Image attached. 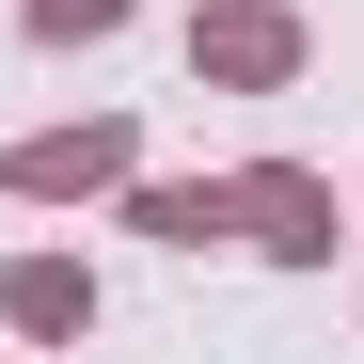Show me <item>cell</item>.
Listing matches in <instances>:
<instances>
[{"mask_svg":"<svg viewBox=\"0 0 364 364\" xmlns=\"http://www.w3.org/2000/svg\"><path fill=\"white\" fill-rule=\"evenodd\" d=\"M222 206L254 222V237H269L285 269H317V254H333V191H317V174H285V159H254V174L222 191Z\"/></svg>","mask_w":364,"mask_h":364,"instance_id":"cell-1","label":"cell"},{"mask_svg":"<svg viewBox=\"0 0 364 364\" xmlns=\"http://www.w3.org/2000/svg\"><path fill=\"white\" fill-rule=\"evenodd\" d=\"M127 222H143V237H222V222H237V206H222V191H143V206H127Z\"/></svg>","mask_w":364,"mask_h":364,"instance_id":"cell-5","label":"cell"},{"mask_svg":"<svg viewBox=\"0 0 364 364\" xmlns=\"http://www.w3.org/2000/svg\"><path fill=\"white\" fill-rule=\"evenodd\" d=\"M0 301H16V333H80V317H95V285H80L64 254H32V269L0 285Z\"/></svg>","mask_w":364,"mask_h":364,"instance_id":"cell-4","label":"cell"},{"mask_svg":"<svg viewBox=\"0 0 364 364\" xmlns=\"http://www.w3.org/2000/svg\"><path fill=\"white\" fill-rule=\"evenodd\" d=\"M127 0H32V32H111Z\"/></svg>","mask_w":364,"mask_h":364,"instance_id":"cell-6","label":"cell"},{"mask_svg":"<svg viewBox=\"0 0 364 364\" xmlns=\"http://www.w3.org/2000/svg\"><path fill=\"white\" fill-rule=\"evenodd\" d=\"M95 174H127V127H80V143H16V159H0V191H95Z\"/></svg>","mask_w":364,"mask_h":364,"instance_id":"cell-3","label":"cell"},{"mask_svg":"<svg viewBox=\"0 0 364 364\" xmlns=\"http://www.w3.org/2000/svg\"><path fill=\"white\" fill-rule=\"evenodd\" d=\"M191 64H206V80H285V64H301V16H269V0H222V16L191 32Z\"/></svg>","mask_w":364,"mask_h":364,"instance_id":"cell-2","label":"cell"}]
</instances>
